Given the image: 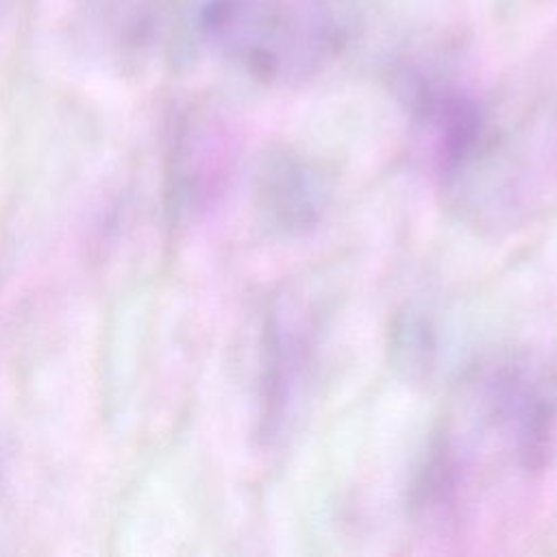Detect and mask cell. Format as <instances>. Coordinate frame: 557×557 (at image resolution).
I'll return each instance as SVG.
<instances>
[{
	"label": "cell",
	"instance_id": "6da1fadb",
	"mask_svg": "<svg viewBox=\"0 0 557 557\" xmlns=\"http://www.w3.org/2000/svg\"><path fill=\"white\" fill-rule=\"evenodd\" d=\"M202 35L263 81H298L339 48L342 22L315 0H205Z\"/></svg>",
	"mask_w": 557,
	"mask_h": 557
},
{
	"label": "cell",
	"instance_id": "3957f363",
	"mask_svg": "<svg viewBox=\"0 0 557 557\" xmlns=\"http://www.w3.org/2000/svg\"><path fill=\"white\" fill-rule=\"evenodd\" d=\"M392 361L407 376L424 374L433 363L435 337L426 320L413 311L403 313L392 324Z\"/></svg>",
	"mask_w": 557,
	"mask_h": 557
},
{
	"label": "cell",
	"instance_id": "7a4b0ae2",
	"mask_svg": "<svg viewBox=\"0 0 557 557\" xmlns=\"http://www.w3.org/2000/svg\"><path fill=\"white\" fill-rule=\"evenodd\" d=\"M322 170L292 150H272L257 172V205L268 226L283 235L315 226L329 205Z\"/></svg>",
	"mask_w": 557,
	"mask_h": 557
}]
</instances>
